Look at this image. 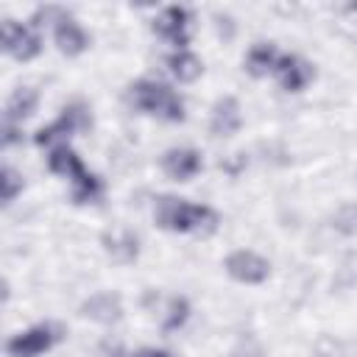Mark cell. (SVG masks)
Wrapping results in <instances>:
<instances>
[{
    "label": "cell",
    "instance_id": "1",
    "mask_svg": "<svg viewBox=\"0 0 357 357\" xmlns=\"http://www.w3.org/2000/svg\"><path fill=\"white\" fill-rule=\"evenodd\" d=\"M153 220L159 229L173 234H212L220 223V215L206 204H192L176 195H159L153 204Z\"/></svg>",
    "mask_w": 357,
    "mask_h": 357
},
{
    "label": "cell",
    "instance_id": "2",
    "mask_svg": "<svg viewBox=\"0 0 357 357\" xmlns=\"http://www.w3.org/2000/svg\"><path fill=\"white\" fill-rule=\"evenodd\" d=\"M126 100L142 112V114H153L159 120H167V123H181L187 117V109H184V98L162 84V81H153V78H139L128 86L126 92Z\"/></svg>",
    "mask_w": 357,
    "mask_h": 357
},
{
    "label": "cell",
    "instance_id": "3",
    "mask_svg": "<svg viewBox=\"0 0 357 357\" xmlns=\"http://www.w3.org/2000/svg\"><path fill=\"white\" fill-rule=\"evenodd\" d=\"M61 340V332L56 324H36L25 332H17L6 343L8 357H42Z\"/></svg>",
    "mask_w": 357,
    "mask_h": 357
},
{
    "label": "cell",
    "instance_id": "4",
    "mask_svg": "<svg viewBox=\"0 0 357 357\" xmlns=\"http://www.w3.org/2000/svg\"><path fill=\"white\" fill-rule=\"evenodd\" d=\"M153 33L159 39H165L167 45H173V50H187L190 45V28H192V14L184 6H167L162 8L153 22H151Z\"/></svg>",
    "mask_w": 357,
    "mask_h": 357
},
{
    "label": "cell",
    "instance_id": "5",
    "mask_svg": "<svg viewBox=\"0 0 357 357\" xmlns=\"http://www.w3.org/2000/svg\"><path fill=\"white\" fill-rule=\"evenodd\" d=\"M223 271L240 284H262L271 276V262L251 248H237L223 259Z\"/></svg>",
    "mask_w": 357,
    "mask_h": 357
},
{
    "label": "cell",
    "instance_id": "6",
    "mask_svg": "<svg viewBox=\"0 0 357 357\" xmlns=\"http://www.w3.org/2000/svg\"><path fill=\"white\" fill-rule=\"evenodd\" d=\"M3 47L8 56H14L17 61H31L42 53V36L39 28H33L31 22H17V20H6L3 22Z\"/></svg>",
    "mask_w": 357,
    "mask_h": 357
},
{
    "label": "cell",
    "instance_id": "7",
    "mask_svg": "<svg viewBox=\"0 0 357 357\" xmlns=\"http://www.w3.org/2000/svg\"><path fill=\"white\" fill-rule=\"evenodd\" d=\"M273 75H276V81L284 92H304L310 86V81L315 78V70L307 59H301L296 53H282L279 61H276Z\"/></svg>",
    "mask_w": 357,
    "mask_h": 357
},
{
    "label": "cell",
    "instance_id": "8",
    "mask_svg": "<svg viewBox=\"0 0 357 357\" xmlns=\"http://www.w3.org/2000/svg\"><path fill=\"white\" fill-rule=\"evenodd\" d=\"M162 170L173 181H190L204 170V156L190 145H176L162 153Z\"/></svg>",
    "mask_w": 357,
    "mask_h": 357
},
{
    "label": "cell",
    "instance_id": "9",
    "mask_svg": "<svg viewBox=\"0 0 357 357\" xmlns=\"http://www.w3.org/2000/svg\"><path fill=\"white\" fill-rule=\"evenodd\" d=\"M243 128V109L234 95H223L215 100L209 112V134L212 137H234Z\"/></svg>",
    "mask_w": 357,
    "mask_h": 357
},
{
    "label": "cell",
    "instance_id": "10",
    "mask_svg": "<svg viewBox=\"0 0 357 357\" xmlns=\"http://www.w3.org/2000/svg\"><path fill=\"white\" fill-rule=\"evenodd\" d=\"M53 42L59 47V53L64 56H81L89 47V33L84 31V25L78 20H73L70 14H64L56 25H53Z\"/></svg>",
    "mask_w": 357,
    "mask_h": 357
},
{
    "label": "cell",
    "instance_id": "11",
    "mask_svg": "<svg viewBox=\"0 0 357 357\" xmlns=\"http://www.w3.org/2000/svg\"><path fill=\"white\" fill-rule=\"evenodd\" d=\"M279 50L273 42H254L243 59V70L251 75V78H268L273 75L276 70V61H279Z\"/></svg>",
    "mask_w": 357,
    "mask_h": 357
},
{
    "label": "cell",
    "instance_id": "12",
    "mask_svg": "<svg viewBox=\"0 0 357 357\" xmlns=\"http://www.w3.org/2000/svg\"><path fill=\"white\" fill-rule=\"evenodd\" d=\"M81 315L95 321V324H117L123 318V304L120 296L114 293H95L81 304Z\"/></svg>",
    "mask_w": 357,
    "mask_h": 357
},
{
    "label": "cell",
    "instance_id": "13",
    "mask_svg": "<svg viewBox=\"0 0 357 357\" xmlns=\"http://www.w3.org/2000/svg\"><path fill=\"white\" fill-rule=\"evenodd\" d=\"M39 106V95L33 86H17L8 100H6V123H14L20 126L22 120H28Z\"/></svg>",
    "mask_w": 357,
    "mask_h": 357
},
{
    "label": "cell",
    "instance_id": "14",
    "mask_svg": "<svg viewBox=\"0 0 357 357\" xmlns=\"http://www.w3.org/2000/svg\"><path fill=\"white\" fill-rule=\"evenodd\" d=\"M47 170L56 173V176H61V178H67V181L78 178L81 173H86L81 156L70 145H59V148L47 151Z\"/></svg>",
    "mask_w": 357,
    "mask_h": 357
},
{
    "label": "cell",
    "instance_id": "15",
    "mask_svg": "<svg viewBox=\"0 0 357 357\" xmlns=\"http://www.w3.org/2000/svg\"><path fill=\"white\" fill-rule=\"evenodd\" d=\"M167 70H170V75H173L178 84H192V81L201 78L204 64H201V59L187 47V50H173V53L167 56Z\"/></svg>",
    "mask_w": 357,
    "mask_h": 357
},
{
    "label": "cell",
    "instance_id": "16",
    "mask_svg": "<svg viewBox=\"0 0 357 357\" xmlns=\"http://www.w3.org/2000/svg\"><path fill=\"white\" fill-rule=\"evenodd\" d=\"M103 195V178L98 173H81L78 178L70 181V198L73 204H95Z\"/></svg>",
    "mask_w": 357,
    "mask_h": 357
},
{
    "label": "cell",
    "instance_id": "17",
    "mask_svg": "<svg viewBox=\"0 0 357 357\" xmlns=\"http://www.w3.org/2000/svg\"><path fill=\"white\" fill-rule=\"evenodd\" d=\"M103 245H106L109 257L117 259V262H131V259H137V254H139V240H137V234H131V231L103 234Z\"/></svg>",
    "mask_w": 357,
    "mask_h": 357
},
{
    "label": "cell",
    "instance_id": "18",
    "mask_svg": "<svg viewBox=\"0 0 357 357\" xmlns=\"http://www.w3.org/2000/svg\"><path fill=\"white\" fill-rule=\"evenodd\" d=\"M73 134H75V131L67 126V120H64V117H56L53 123L42 126V128L33 134V142H36L39 148L53 151V148H59V145H70V137H73Z\"/></svg>",
    "mask_w": 357,
    "mask_h": 357
},
{
    "label": "cell",
    "instance_id": "19",
    "mask_svg": "<svg viewBox=\"0 0 357 357\" xmlns=\"http://www.w3.org/2000/svg\"><path fill=\"white\" fill-rule=\"evenodd\" d=\"M190 301H187V296H173L170 301H167V307H165V315H162V329L165 332H176V329H181L184 324H187V318H190Z\"/></svg>",
    "mask_w": 357,
    "mask_h": 357
},
{
    "label": "cell",
    "instance_id": "20",
    "mask_svg": "<svg viewBox=\"0 0 357 357\" xmlns=\"http://www.w3.org/2000/svg\"><path fill=\"white\" fill-rule=\"evenodd\" d=\"M332 229L343 237H354L357 234V201H346L335 209L332 215Z\"/></svg>",
    "mask_w": 357,
    "mask_h": 357
},
{
    "label": "cell",
    "instance_id": "21",
    "mask_svg": "<svg viewBox=\"0 0 357 357\" xmlns=\"http://www.w3.org/2000/svg\"><path fill=\"white\" fill-rule=\"evenodd\" d=\"M59 117H64V120H67V126H70L75 134H81V131H89V128H92V114H89V109H86L81 100L67 103V106L61 109V114H59Z\"/></svg>",
    "mask_w": 357,
    "mask_h": 357
},
{
    "label": "cell",
    "instance_id": "22",
    "mask_svg": "<svg viewBox=\"0 0 357 357\" xmlns=\"http://www.w3.org/2000/svg\"><path fill=\"white\" fill-rule=\"evenodd\" d=\"M25 181H22V173H17L11 165H6L0 170V195H3V204H11L20 192H22Z\"/></svg>",
    "mask_w": 357,
    "mask_h": 357
},
{
    "label": "cell",
    "instance_id": "23",
    "mask_svg": "<svg viewBox=\"0 0 357 357\" xmlns=\"http://www.w3.org/2000/svg\"><path fill=\"white\" fill-rule=\"evenodd\" d=\"M229 357H265V349H262L259 340H254V337H243V340L229 351Z\"/></svg>",
    "mask_w": 357,
    "mask_h": 357
},
{
    "label": "cell",
    "instance_id": "24",
    "mask_svg": "<svg viewBox=\"0 0 357 357\" xmlns=\"http://www.w3.org/2000/svg\"><path fill=\"white\" fill-rule=\"evenodd\" d=\"M128 357H173L167 349H156V346H142V349H137L134 354H128Z\"/></svg>",
    "mask_w": 357,
    "mask_h": 357
},
{
    "label": "cell",
    "instance_id": "25",
    "mask_svg": "<svg viewBox=\"0 0 357 357\" xmlns=\"http://www.w3.org/2000/svg\"><path fill=\"white\" fill-rule=\"evenodd\" d=\"M346 11H351V14H357V3H351V6L346 8Z\"/></svg>",
    "mask_w": 357,
    "mask_h": 357
}]
</instances>
